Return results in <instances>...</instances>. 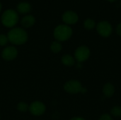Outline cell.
Returning <instances> with one entry per match:
<instances>
[{
	"label": "cell",
	"mask_w": 121,
	"mask_h": 120,
	"mask_svg": "<svg viewBox=\"0 0 121 120\" xmlns=\"http://www.w3.org/2000/svg\"><path fill=\"white\" fill-rule=\"evenodd\" d=\"M8 40L13 45H23L28 40V34L26 31L21 28H13L7 35Z\"/></svg>",
	"instance_id": "6da1fadb"
},
{
	"label": "cell",
	"mask_w": 121,
	"mask_h": 120,
	"mask_svg": "<svg viewBox=\"0 0 121 120\" xmlns=\"http://www.w3.org/2000/svg\"><path fill=\"white\" fill-rule=\"evenodd\" d=\"M53 35L57 41H66L71 37L72 35V29L68 25L61 24L55 28Z\"/></svg>",
	"instance_id": "7a4b0ae2"
},
{
	"label": "cell",
	"mask_w": 121,
	"mask_h": 120,
	"mask_svg": "<svg viewBox=\"0 0 121 120\" xmlns=\"http://www.w3.org/2000/svg\"><path fill=\"white\" fill-rule=\"evenodd\" d=\"M1 23L6 28H13L18 21V15L17 12L13 9L6 10L1 18Z\"/></svg>",
	"instance_id": "3957f363"
},
{
	"label": "cell",
	"mask_w": 121,
	"mask_h": 120,
	"mask_svg": "<svg viewBox=\"0 0 121 120\" xmlns=\"http://www.w3.org/2000/svg\"><path fill=\"white\" fill-rule=\"evenodd\" d=\"M83 86L82 83L77 80H70L64 85V89L66 92L71 94H77L82 92Z\"/></svg>",
	"instance_id": "277c9868"
},
{
	"label": "cell",
	"mask_w": 121,
	"mask_h": 120,
	"mask_svg": "<svg viewBox=\"0 0 121 120\" xmlns=\"http://www.w3.org/2000/svg\"><path fill=\"white\" fill-rule=\"evenodd\" d=\"M90 57V50L86 46H80L75 50L74 59L78 62H84Z\"/></svg>",
	"instance_id": "5b68a950"
},
{
	"label": "cell",
	"mask_w": 121,
	"mask_h": 120,
	"mask_svg": "<svg viewBox=\"0 0 121 120\" xmlns=\"http://www.w3.org/2000/svg\"><path fill=\"white\" fill-rule=\"evenodd\" d=\"M96 30L99 34L104 37H107L110 36L113 31L112 25H111L110 23L106 21L99 23L96 25Z\"/></svg>",
	"instance_id": "8992f818"
},
{
	"label": "cell",
	"mask_w": 121,
	"mask_h": 120,
	"mask_svg": "<svg viewBox=\"0 0 121 120\" xmlns=\"http://www.w3.org/2000/svg\"><path fill=\"white\" fill-rule=\"evenodd\" d=\"M28 110L32 115L35 116H40L45 112V105L42 102L35 101L30 105Z\"/></svg>",
	"instance_id": "52a82bcc"
},
{
	"label": "cell",
	"mask_w": 121,
	"mask_h": 120,
	"mask_svg": "<svg viewBox=\"0 0 121 120\" xmlns=\"http://www.w3.org/2000/svg\"><path fill=\"white\" fill-rule=\"evenodd\" d=\"M18 55L17 49L14 47L9 46L4 48L1 52V57L4 60L6 61H11L16 59Z\"/></svg>",
	"instance_id": "ba28073f"
},
{
	"label": "cell",
	"mask_w": 121,
	"mask_h": 120,
	"mask_svg": "<svg viewBox=\"0 0 121 120\" xmlns=\"http://www.w3.org/2000/svg\"><path fill=\"white\" fill-rule=\"evenodd\" d=\"M78 20V15L72 11H67L62 15V21L66 23V25L75 24Z\"/></svg>",
	"instance_id": "9c48e42d"
},
{
	"label": "cell",
	"mask_w": 121,
	"mask_h": 120,
	"mask_svg": "<svg viewBox=\"0 0 121 120\" xmlns=\"http://www.w3.org/2000/svg\"><path fill=\"white\" fill-rule=\"evenodd\" d=\"M35 18L32 15L25 16L21 21V25L23 28H26L32 27L35 24Z\"/></svg>",
	"instance_id": "30bf717a"
},
{
	"label": "cell",
	"mask_w": 121,
	"mask_h": 120,
	"mask_svg": "<svg viewBox=\"0 0 121 120\" xmlns=\"http://www.w3.org/2000/svg\"><path fill=\"white\" fill-rule=\"evenodd\" d=\"M17 11L20 13H28L31 11V5L28 3V2H26V1H22L20 2L17 6H16Z\"/></svg>",
	"instance_id": "8fae6325"
},
{
	"label": "cell",
	"mask_w": 121,
	"mask_h": 120,
	"mask_svg": "<svg viewBox=\"0 0 121 120\" xmlns=\"http://www.w3.org/2000/svg\"><path fill=\"white\" fill-rule=\"evenodd\" d=\"M103 93L104 95L107 98L112 97L115 93V87L111 83H106L103 87Z\"/></svg>",
	"instance_id": "7c38bea8"
},
{
	"label": "cell",
	"mask_w": 121,
	"mask_h": 120,
	"mask_svg": "<svg viewBox=\"0 0 121 120\" xmlns=\"http://www.w3.org/2000/svg\"><path fill=\"white\" fill-rule=\"evenodd\" d=\"M62 63L67 66H72L75 64V59L70 54H65L62 57Z\"/></svg>",
	"instance_id": "4fadbf2b"
},
{
	"label": "cell",
	"mask_w": 121,
	"mask_h": 120,
	"mask_svg": "<svg viewBox=\"0 0 121 120\" xmlns=\"http://www.w3.org/2000/svg\"><path fill=\"white\" fill-rule=\"evenodd\" d=\"M62 45L61 42L57 40L52 42L50 45V50L53 53H58L62 50Z\"/></svg>",
	"instance_id": "5bb4252c"
},
{
	"label": "cell",
	"mask_w": 121,
	"mask_h": 120,
	"mask_svg": "<svg viewBox=\"0 0 121 120\" xmlns=\"http://www.w3.org/2000/svg\"><path fill=\"white\" fill-rule=\"evenodd\" d=\"M84 26L86 30H92L96 26V23L93 19L87 18L84 22Z\"/></svg>",
	"instance_id": "9a60e30c"
},
{
	"label": "cell",
	"mask_w": 121,
	"mask_h": 120,
	"mask_svg": "<svg viewBox=\"0 0 121 120\" xmlns=\"http://www.w3.org/2000/svg\"><path fill=\"white\" fill-rule=\"evenodd\" d=\"M111 114L113 117H121V106H114L111 110Z\"/></svg>",
	"instance_id": "2e32d148"
},
{
	"label": "cell",
	"mask_w": 121,
	"mask_h": 120,
	"mask_svg": "<svg viewBox=\"0 0 121 120\" xmlns=\"http://www.w3.org/2000/svg\"><path fill=\"white\" fill-rule=\"evenodd\" d=\"M17 109L20 111V112H26L28 109H29V106L28 105L27 103H26L25 102H20L18 105H17Z\"/></svg>",
	"instance_id": "e0dca14e"
},
{
	"label": "cell",
	"mask_w": 121,
	"mask_h": 120,
	"mask_svg": "<svg viewBox=\"0 0 121 120\" xmlns=\"http://www.w3.org/2000/svg\"><path fill=\"white\" fill-rule=\"evenodd\" d=\"M9 40L7 36H6L4 34H1L0 35V45L1 46H4L7 44Z\"/></svg>",
	"instance_id": "ac0fdd59"
},
{
	"label": "cell",
	"mask_w": 121,
	"mask_h": 120,
	"mask_svg": "<svg viewBox=\"0 0 121 120\" xmlns=\"http://www.w3.org/2000/svg\"><path fill=\"white\" fill-rule=\"evenodd\" d=\"M99 120H113V118L108 114H104L100 117Z\"/></svg>",
	"instance_id": "d6986e66"
},
{
	"label": "cell",
	"mask_w": 121,
	"mask_h": 120,
	"mask_svg": "<svg viewBox=\"0 0 121 120\" xmlns=\"http://www.w3.org/2000/svg\"><path fill=\"white\" fill-rule=\"evenodd\" d=\"M116 32H117L118 35L121 37V23L118 25V26L116 28Z\"/></svg>",
	"instance_id": "ffe728a7"
},
{
	"label": "cell",
	"mask_w": 121,
	"mask_h": 120,
	"mask_svg": "<svg viewBox=\"0 0 121 120\" xmlns=\"http://www.w3.org/2000/svg\"><path fill=\"white\" fill-rule=\"evenodd\" d=\"M70 120H85L84 118L82 117H73Z\"/></svg>",
	"instance_id": "44dd1931"
},
{
	"label": "cell",
	"mask_w": 121,
	"mask_h": 120,
	"mask_svg": "<svg viewBox=\"0 0 121 120\" xmlns=\"http://www.w3.org/2000/svg\"><path fill=\"white\" fill-rule=\"evenodd\" d=\"M107 1H108L109 2H114V1H116V0H107Z\"/></svg>",
	"instance_id": "7402d4cb"
},
{
	"label": "cell",
	"mask_w": 121,
	"mask_h": 120,
	"mask_svg": "<svg viewBox=\"0 0 121 120\" xmlns=\"http://www.w3.org/2000/svg\"><path fill=\"white\" fill-rule=\"evenodd\" d=\"M1 4L0 2V12H1Z\"/></svg>",
	"instance_id": "603a6c76"
},
{
	"label": "cell",
	"mask_w": 121,
	"mask_h": 120,
	"mask_svg": "<svg viewBox=\"0 0 121 120\" xmlns=\"http://www.w3.org/2000/svg\"></svg>",
	"instance_id": "cb8c5ba5"
}]
</instances>
